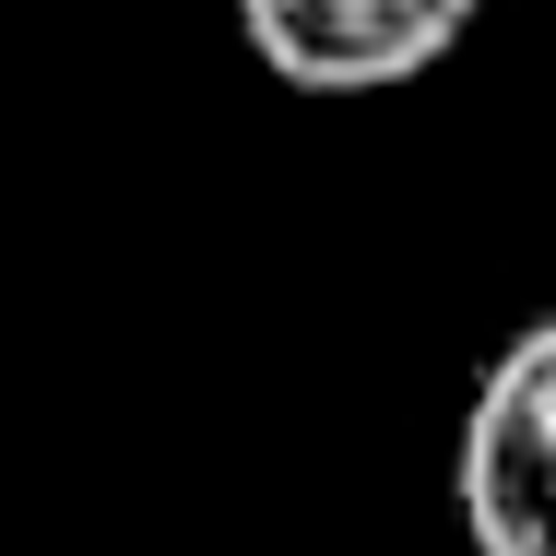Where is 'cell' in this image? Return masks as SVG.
Listing matches in <instances>:
<instances>
[{
    "instance_id": "6da1fadb",
    "label": "cell",
    "mask_w": 556,
    "mask_h": 556,
    "mask_svg": "<svg viewBox=\"0 0 556 556\" xmlns=\"http://www.w3.org/2000/svg\"><path fill=\"white\" fill-rule=\"evenodd\" d=\"M462 545L473 556H556V320L509 332V355L485 367L473 415H462Z\"/></svg>"
},
{
    "instance_id": "7a4b0ae2",
    "label": "cell",
    "mask_w": 556,
    "mask_h": 556,
    "mask_svg": "<svg viewBox=\"0 0 556 556\" xmlns=\"http://www.w3.org/2000/svg\"><path fill=\"white\" fill-rule=\"evenodd\" d=\"M485 0H237V36L296 96H391L439 72Z\"/></svg>"
}]
</instances>
